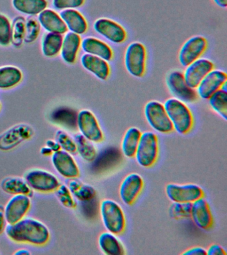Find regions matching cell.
Wrapping results in <instances>:
<instances>
[{
  "instance_id": "cell-1",
  "label": "cell",
  "mask_w": 227,
  "mask_h": 255,
  "mask_svg": "<svg viewBox=\"0 0 227 255\" xmlns=\"http://www.w3.org/2000/svg\"><path fill=\"white\" fill-rule=\"evenodd\" d=\"M5 231L11 241L17 243L44 246L50 239L48 227L41 221L31 217H23L13 224H7Z\"/></svg>"
},
{
  "instance_id": "cell-2",
  "label": "cell",
  "mask_w": 227,
  "mask_h": 255,
  "mask_svg": "<svg viewBox=\"0 0 227 255\" xmlns=\"http://www.w3.org/2000/svg\"><path fill=\"white\" fill-rule=\"evenodd\" d=\"M164 107L174 131L179 134L185 135L192 130L194 118L186 103L175 98H170L165 102Z\"/></svg>"
},
{
  "instance_id": "cell-3",
  "label": "cell",
  "mask_w": 227,
  "mask_h": 255,
  "mask_svg": "<svg viewBox=\"0 0 227 255\" xmlns=\"http://www.w3.org/2000/svg\"><path fill=\"white\" fill-rule=\"evenodd\" d=\"M99 212L107 231L116 235H122L126 229V217L121 205L112 199H103Z\"/></svg>"
},
{
  "instance_id": "cell-4",
  "label": "cell",
  "mask_w": 227,
  "mask_h": 255,
  "mask_svg": "<svg viewBox=\"0 0 227 255\" xmlns=\"http://www.w3.org/2000/svg\"><path fill=\"white\" fill-rule=\"evenodd\" d=\"M159 152V139L156 133L151 131L141 133L135 158L138 165L149 168L156 163Z\"/></svg>"
},
{
  "instance_id": "cell-5",
  "label": "cell",
  "mask_w": 227,
  "mask_h": 255,
  "mask_svg": "<svg viewBox=\"0 0 227 255\" xmlns=\"http://www.w3.org/2000/svg\"><path fill=\"white\" fill-rule=\"evenodd\" d=\"M145 119L157 132L170 133L174 131L164 105L157 101H151L144 107Z\"/></svg>"
},
{
  "instance_id": "cell-6",
  "label": "cell",
  "mask_w": 227,
  "mask_h": 255,
  "mask_svg": "<svg viewBox=\"0 0 227 255\" xmlns=\"http://www.w3.org/2000/svg\"><path fill=\"white\" fill-rule=\"evenodd\" d=\"M124 62L127 72L133 77L141 78L146 71L147 50L140 42H133L125 50Z\"/></svg>"
},
{
  "instance_id": "cell-7",
  "label": "cell",
  "mask_w": 227,
  "mask_h": 255,
  "mask_svg": "<svg viewBox=\"0 0 227 255\" xmlns=\"http://www.w3.org/2000/svg\"><path fill=\"white\" fill-rule=\"evenodd\" d=\"M165 193L169 200L175 203H192L205 197L202 187L195 183H169L165 187Z\"/></svg>"
},
{
  "instance_id": "cell-8",
  "label": "cell",
  "mask_w": 227,
  "mask_h": 255,
  "mask_svg": "<svg viewBox=\"0 0 227 255\" xmlns=\"http://www.w3.org/2000/svg\"><path fill=\"white\" fill-rule=\"evenodd\" d=\"M167 87L175 99L185 103H193L198 99L196 90L189 87L181 71H173L167 76Z\"/></svg>"
},
{
  "instance_id": "cell-9",
  "label": "cell",
  "mask_w": 227,
  "mask_h": 255,
  "mask_svg": "<svg viewBox=\"0 0 227 255\" xmlns=\"http://www.w3.org/2000/svg\"><path fill=\"white\" fill-rule=\"evenodd\" d=\"M25 179L33 191L40 193L54 192L61 184L53 173L44 169H35L27 171Z\"/></svg>"
},
{
  "instance_id": "cell-10",
  "label": "cell",
  "mask_w": 227,
  "mask_h": 255,
  "mask_svg": "<svg viewBox=\"0 0 227 255\" xmlns=\"http://www.w3.org/2000/svg\"><path fill=\"white\" fill-rule=\"evenodd\" d=\"M77 125L81 134L94 143L104 140V133L92 112L82 110L77 114Z\"/></svg>"
},
{
  "instance_id": "cell-11",
  "label": "cell",
  "mask_w": 227,
  "mask_h": 255,
  "mask_svg": "<svg viewBox=\"0 0 227 255\" xmlns=\"http://www.w3.org/2000/svg\"><path fill=\"white\" fill-rule=\"evenodd\" d=\"M208 47L206 38L197 35L189 38L181 47L179 53V61L183 67H186L193 62L202 57Z\"/></svg>"
},
{
  "instance_id": "cell-12",
  "label": "cell",
  "mask_w": 227,
  "mask_h": 255,
  "mask_svg": "<svg viewBox=\"0 0 227 255\" xmlns=\"http://www.w3.org/2000/svg\"><path fill=\"white\" fill-rule=\"evenodd\" d=\"M144 187V180L137 173H131L121 181L119 194L121 201L126 205L134 204L142 192Z\"/></svg>"
},
{
  "instance_id": "cell-13",
  "label": "cell",
  "mask_w": 227,
  "mask_h": 255,
  "mask_svg": "<svg viewBox=\"0 0 227 255\" xmlns=\"http://www.w3.org/2000/svg\"><path fill=\"white\" fill-rule=\"evenodd\" d=\"M93 29L111 43H123L127 39V31L124 27L114 20L99 18L93 24Z\"/></svg>"
},
{
  "instance_id": "cell-14",
  "label": "cell",
  "mask_w": 227,
  "mask_h": 255,
  "mask_svg": "<svg viewBox=\"0 0 227 255\" xmlns=\"http://www.w3.org/2000/svg\"><path fill=\"white\" fill-rule=\"evenodd\" d=\"M33 135V129L29 126H14L0 135V149L3 151L10 150L23 141L30 139Z\"/></svg>"
},
{
  "instance_id": "cell-15",
  "label": "cell",
  "mask_w": 227,
  "mask_h": 255,
  "mask_svg": "<svg viewBox=\"0 0 227 255\" xmlns=\"http://www.w3.org/2000/svg\"><path fill=\"white\" fill-rule=\"evenodd\" d=\"M31 197L25 195H15L4 207L7 224H13L26 216L31 208Z\"/></svg>"
},
{
  "instance_id": "cell-16",
  "label": "cell",
  "mask_w": 227,
  "mask_h": 255,
  "mask_svg": "<svg viewBox=\"0 0 227 255\" xmlns=\"http://www.w3.org/2000/svg\"><path fill=\"white\" fill-rule=\"evenodd\" d=\"M214 69L211 60L201 57L187 66L183 75L189 87L196 89L205 76Z\"/></svg>"
},
{
  "instance_id": "cell-17",
  "label": "cell",
  "mask_w": 227,
  "mask_h": 255,
  "mask_svg": "<svg viewBox=\"0 0 227 255\" xmlns=\"http://www.w3.org/2000/svg\"><path fill=\"white\" fill-rule=\"evenodd\" d=\"M51 161L53 167L61 176L67 179L77 178L80 169L71 153L60 149L53 153Z\"/></svg>"
},
{
  "instance_id": "cell-18",
  "label": "cell",
  "mask_w": 227,
  "mask_h": 255,
  "mask_svg": "<svg viewBox=\"0 0 227 255\" xmlns=\"http://www.w3.org/2000/svg\"><path fill=\"white\" fill-rule=\"evenodd\" d=\"M226 82L227 73L221 70L214 69L205 76L197 87V95L202 99L208 100L211 95L220 90Z\"/></svg>"
},
{
  "instance_id": "cell-19",
  "label": "cell",
  "mask_w": 227,
  "mask_h": 255,
  "mask_svg": "<svg viewBox=\"0 0 227 255\" xmlns=\"http://www.w3.org/2000/svg\"><path fill=\"white\" fill-rule=\"evenodd\" d=\"M190 218L198 228L208 230L213 225V217L210 206L205 197L191 203Z\"/></svg>"
},
{
  "instance_id": "cell-20",
  "label": "cell",
  "mask_w": 227,
  "mask_h": 255,
  "mask_svg": "<svg viewBox=\"0 0 227 255\" xmlns=\"http://www.w3.org/2000/svg\"><path fill=\"white\" fill-rule=\"evenodd\" d=\"M81 65L101 81H106L110 75L111 69L108 61L96 56L85 53L81 59Z\"/></svg>"
},
{
  "instance_id": "cell-21",
  "label": "cell",
  "mask_w": 227,
  "mask_h": 255,
  "mask_svg": "<svg viewBox=\"0 0 227 255\" xmlns=\"http://www.w3.org/2000/svg\"><path fill=\"white\" fill-rule=\"evenodd\" d=\"M81 47L85 53L100 57L109 61L113 59V51L105 42L94 37H87L81 41Z\"/></svg>"
},
{
  "instance_id": "cell-22",
  "label": "cell",
  "mask_w": 227,
  "mask_h": 255,
  "mask_svg": "<svg viewBox=\"0 0 227 255\" xmlns=\"http://www.w3.org/2000/svg\"><path fill=\"white\" fill-rule=\"evenodd\" d=\"M38 21L41 27L50 33L63 35L66 33L68 30L61 16L54 10H43L38 15Z\"/></svg>"
},
{
  "instance_id": "cell-23",
  "label": "cell",
  "mask_w": 227,
  "mask_h": 255,
  "mask_svg": "<svg viewBox=\"0 0 227 255\" xmlns=\"http://www.w3.org/2000/svg\"><path fill=\"white\" fill-rule=\"evenodd\" d=\"M59 15L64 21L67 29L73 33L83 35L88 29V23L84 16L76 9L62 10Z\"/></svg>"
},
{
  "instance_id": "cell-24",
  "label": "cell",
  "mask_w": 227,
  "mask_h": 255,
  "mask_svg": "<svg viewBox=\"0 0 227 255\" xmlns=\"http://www.w3.org/2000/svg\"><path fill=\"white\" fill-rule=\"evenodd\" d=\"M81 45V38L78 34L71 31L65 34L61 49L63 61L68 64L75 63Z\"/></svg>"
},
{
  "instance_id": "cell-25",
  "label": "cell",
  "mask_w": 227,
  "mask_h": 255,
  "mask_svg": "<svg viewBox=\"0 0 227 255\" xmlns=\"http://www.w3.org/2000/svg\"><path fill=\"white\" fill-rule=\"evenodd\" d=\"M99 249L103 254L106 255H123L125 250L123 243L117 235L109 231L101 233L98 238Z\"/></svg>"
},
{
  "instance_id": "cell-26",
  "label": "cell",
  "mask_w": 227,
  "mask_h": 255,
  "mask_svg": "<svg viewBox=\"0 0 227 255\" xmlns=\"http://www.w3.org/2000/svg\"><path fill=\"white\" fill-rule=\"evenodd\" d=\"M1 188L5 193L11 195H25L33 197V191L25 179L19 177L9 176L1 181Z\"/></svg>"
},
{
  "instance_id": "cell-27",
  "label": "cell",
  "mask_w": 227,
  "mask_h": 255,
  "mask_svg": "<svg viewBox=\"0 0 227 255\" xmlns=\"http://www.w3.org/2000/svg\"><path fill=\"white\" fill-rule=\"evenodd\" d=\"M141 133L140 129L136 127L129 128L125 131L121 143V151L125 157L127 158L135 157Z\"/></svg>"
},
{
  "instance_id": "cell-28",
  "label": "cell",
  "mask_w": 227,
  "mask_h": 255,
  "mask_svg": "<svg viewBox=\"0 0 227 255\" xmlns=\"http://www.w3.org/2000/svg\"><path fill=\"white\" fill-rule=\"evenodd\" d=\"M67 187L74 198L81 202H89L96 196V191L91 185L83 183L77 178L70 179Z\"/></svg>"
},
{
  "instance_id": "cell-29",
  "label": "cell",
  "mask_w": 227,
  "mask_h": 255,
  "mask_svg": "<svg viewBox=\"0 0 227 255\" xmlns=\"http://www.w3.org/2000/svg\"><path fill=\"white\" fill-rule=\"evenodd\" d=\"M13 7L17 11L25 15H39L47 9V0H12Z\"/></svg>"
},
{
  "instance_id": "cell-30",
  "label": "cell",
  "mask_w": 227,
  "mask_h": 255,
  "mask_svg": "<svg viewBox=\"0 0 227 255\" xmlns=\"http://www.w3.org/2000/svg\"><path fill=\"white\" fill-rule=\"evenodd\" d=\"M22 79V73L18 68L12 66L0 67V89L15 87Z\"/></svg>"
},
{
  "instance_id": "cell-31",
  "label": "cell",
  "mask_w": 227,
  "mask_h": 255,
  "mask_svg": "<svg viewBox=\"0 0 227 255\" xmlns=\"http://www.w3.org/2000/svg\"><path fill=\"white\" fill-rule=\"evenodd\" d=\"M51 119L55 124L62 126L69 129H75L77 128V114L73 110L61 108L53 112Z\"/></svg>"
},
{
  "instance_id": "cell-32",
  "label": "cell",
  "mask_w": 227,
  "mask_h": 255,
  "mask_svg": "<svg viewBox=\"0 0 227 255\" xmlns=\"http://www.w3.org/2000/svg\"><path fill=\"white\" fill-rule=\"evenodd\" d=\"M74 139L77 146V152L81 158L87 161L92 162L96 158L97 151L92 141H89L81 133L75 135Z\"/></svg>"
},
{
  "instance_id": "cell-33",
  "label": "cell",
  "mask_w": 227,
  "mask_h": 255,
  "mask_svg": "<svg viewBox=\"0 0 227 255\" xmlns=\"http://www.w3.org/2000/svg\"><path fill=\"white\" fill-rule=\"evenodd\" d=\"M63 37L61 34L47 33L43 38L42 51L46 57H55L61 52Z\"/></svg>"
},
{
  "instance_id": "cell-34",
  "label": "cell",
  "mask_w": 227,
  "mask_h": 255,
  "mask_svg": "<svg viewBox=\"0 0 227 255\" xmlns=\"http://www.w3.org/2000/svg\"><path fill=\"white\" fill-rule=\"evenodd\" d=\"M209 103L213 111L225 121L227 119V92L219 90L209 98Z\"/></svg>"
},
{
  "instance_id": "cell-35",
  "label": "cell",
  "mask_w": 227,
  "mask_h": 255,
  "mask_svg": "<svg viewBox=\"0 0 227 255\" xmlns=\"http://www.w3.org/2000/svg\"><path fill=\"white\" fill-rule=\"evenodd\" d=\"M25 20L23 17L15 18L11 25V42L13 45L20 46L24 39Z\"/></svg>"
},
{
  "instance_id": "cell-36",
  "label": "cell",
  "mask_w": 227,
  "mask_h": 255,
  "mask_svg": "<svg viewBox=\"0 0 227 255\" xmlns=\"http://www.w3.org/2000/svg\"><path fill=\"white\" fill-rule=\"evenodd\" d=\"M59 203L67 209H75L77 206L74 197L67 185L60 184L54 191Z\"/></svg>"
},
{
  "instance_id": "cell-37",
  "label": "cell",
  "mask_w": 227,
  "mask_h": 255,
  "mask_svg": "<svg viewBox=\"0 0 227 255\" xmlns=\"http://www.w3.org/2000/svg\"><path fill=\"white\" fill-rule=\"evenodd\" d=\"M55 139L63 150L67 151L71 154L77 152L76 143L74 138L65 131L58 129L55 133Z\"/></svg>"
},
{
  "instance_id": "cell-38",
  "label": "cell",
  "mask_w": 227,
  "mask_h": 255,
  "mask_svg": "<svg viewBox=\"0 0 227 255\" xmlns=\"http://www.w3.org/2000/svg\"><path fill=\"white\" fill-rule=\"evenodd\" d=\"M191 203L173 202L169 208V214L175 219H189L191 217Z\"/></svg>"
},
{
  "instance_id": "cell-39",
  "label": "cell",
  "mask_w": 227,
  "mask_h": 255,
  "mask_svg": "<svg viewBox=\"0 0 227 255\" xmlns=\"http://www.w3.org/2000/svg\"><path fill=\"white\" fill-rule=\"evenodd\" d=\"M40 24L34 17H29L25 21V32L24 39L25 43H30L34 41L39 35Z\"/></svg>"
},
{
  "instance_id": "cell-40",
  "label": "cell",
  "mask_w": 227,
  "mask_h": 255,
  "mask_svg": "<svg viewBox=\"0 0 227 255\" xmlns=\"http://www.w3.org/2000/svg\"><path fill=\"white\" fill-rule=\"evenodd\" d=\"M11 25L6 16L0 13V45H8L11 43Z\"/></svg>"
},
{
  "instance_id": "cell-41",
  "label": "cell",
  "mask_w": 227,
  "mask_h": 255,
  "mask_svg": "<svg viewBox=\"0 0 227 255\" xmlns=\"http://www.w3.org/2000/svg\"><path fill=\"white\" fill-rule=\"evenodd\" d=\"M85 2V0H53L52 4L55 9L62 11L81 7Z\"/></svg>"
},
{
  "instance_id": "cell-42",
  "label": "cell",
  "mask_w": 227,
  "mask_h": 255,
  "mask_svg": "<svg viewBox=\"0 0 227 255\" xmlns=\"http://www.w3.org/2000/svg\"><path fill=\"white\" fill-rule=\"evenodd\" d=\"M207 255H226L225 249L218 244H213L207 249Z\"/></svg>"
},
{
  "instance_id": "cell-43",
  "label": "cell",
  "mask_w": 227,
  "mask_h": 255,
  "mask_svg": "<svg viewBox=\"0 0 227 255\" xmlns=\"http://www.w3.org/2000/svg\"><path fill=\"white\" fill-rule=\"evenodd\" d=\"M181 255H207V249L202 247H194L187 249Z\"/></svg>"
},
{
  "instance_id": "cell-44",
  "label": "cell",
  "mask_w": 227,
  "mask_h": 255,
  "mask_svg": "<svg viewBox=\"0 0 227 255\" xmlns=\"http://www.w3.org/2000/svg\"><path fill=\"white\" fill-rule=\"evenodd\" d=\"M6 220H5L4 207L0 205V235L2 234L6 227Z\"/></svg>"
},
{
  "instance_id": "cell-45",
  "label": "cell",
  "mask_w": 227,
  "mask_h": 255,
  "mask_svg": "<svg viewBox=\"0 0 227 255\" xmlns=\"http://www.w3.org/2000/svg\"><path fill=\"white\" fill-rule=\"evenodd\" d=\"M45 145L49 147L53 151V153L61 149L60 145H59L55 139H47L46 142H45Z\"/></svg>"
},
{
  "instance_id": "cell-46",
  "label": "cell",
  "mask_w": 227,
  "mask_h": 255,
  "mask_svg": "<svg viewBox=\"0 0 227 255\" xmlns=\"http://www.w3.org/2000/svg\"><path fill=\"white\" fill-rule=\"evenodd\" d=\"M40 153L41 155H44V156H49V155H52L53 151L45 145V146L41 147Z\"/></svg>"
},
{
  "instance_id": "cell-47",
  "label": "cell",
  "mask_w": 227,
  "mask_h": 255,
  "mask_svg": "<svg viewBox=\"0 0 227 255\" xmlns=\"http://www.w3.org/2000/svg\"><path fill=\"white\" fill-rule=\"evenodd\" d=\"M215 3L221 8H227V0H213Z\"/></svg>"
},
{
  "instance_id": "cell-48",
  "label": "cell",
  "mask_w": 227,
  "mask_h": 255,
  "mask_svg": "<svg viewBox=\"0 0 227 255\" xmlns=\"http://www.w3.org/2000/svg\"><path fill=\"white\" fill-rule=\"evenodd\" d=\"M13 255H31V252L29 250H27V249H19V250L15 251V252L14 253H13Z\"/></svg>"
},
{
  "instance_id": "cell-49",
  "label": "cell",
  "mask_w": 227,
  "mask_h": 255,
  "mask_svg": "<svg viewBox=\"0 0 227 255\" xmlns=\"http://www.w3.org/2000/svg\"><path fill=\"white\" fill-rule=\"evenodd\" d=\"M1 103H0V109H1Z\"/></svg>"
}]
</instances>
